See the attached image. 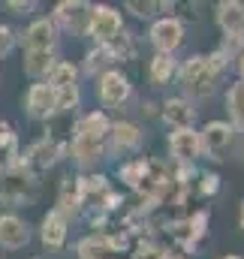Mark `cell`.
Instances as JSON below:
<instances>
[{"instance_id":"1","label":"cell","mask_w":244,"mask_h":259,"mask_svg":"<svg viewBox=\"0 0 244 259\" xmlns=\"http://www.w3.org/2000/svg\"><path fill=\"white\" fill-rule=\"evenodd\" d=\"M178 78H181V88L193 100H205L217 91V72L211 69L208 58H202V55H193L190 61H184Z\"/></svg>"},{"instance_id":"2","label":"cell","mask_w":244,"mask_h":259,"mask_svg":"<svg viewBox=\"0 0 244 259\" xmlns=\"http://www.w3.org/2000/svg\"><path fill=\"white\" fill-rule=\"evenodd\" d=\"M124 30V21H121V12L112 9V6H91V15H88V36L97 39V46H112Z\"/></svg>"},{"instance_id":"3","label":"cell","mask_w":244,"mask_h":259,"mask_svg":"<svg viewBox=\"0 0 244 259\" xmlns=\"http://www.w3.org/2000/svg\"><path fill=\"white\" fill-rule=\"evenodd\" d=\"M199 139H202V151L211 160H223V154L235 142V127L232 124H223V121H211V124H205V130L199 133Z\"/></svg>"},{"instance_id":"4","label":"cell","mask_w":244,"mask_h":259,"mask_svg":"<svg viewBox=\"0 0 244 259\" xmlns=\"http://www.w3.org/2000/svg\"><path fill=\"white\" fill-rule=\"evenodd\" d=\"M97 91H100V100H103V106H112V109H118V106H124V103L130 100V94H133V84H130V78L124 75L121 69H109V72H103V75H100V81H97Z\"/></svg>"},{"instance_id":"5","label":"cell","mask_w":244,"mask_h":259,"mask_svg":"<svg viewBox=\"0 0 244 259\" xmlns=\"http://www.w3.org/2000/svg\"><path fill=\"white\" fill-rule=\"evenodd\" d=\"M151 42H154V49L160 52V55H172L178 46L184 42V24L178 18H160V21H154L151 24Z\"/></svg>"},{"instance_id":"6","label":"cell","mask_w":244,"mask_h":259,"mask_svg":"<svg viewBox=\"0 0 244 259\" xmlns=\"http://www.w3.org/2000/svg\"><path fill=\"white\" fill-rule=\"evenodd\" d=\"M36 199V181L30 175H6L0 178V202L6 205H21Z\"/></svg>"},{"instance_id":"7","label":"cell","mask_w":244,"mask_h":259,"mask_svg":"<svg viewBox=\"0 0 244 259\" xmlns=\"http://www.w3.org/2000/svg\"><path fill=\"white\" fill-rule=\"evenodd\" d=\"M55 112H58V91L52 84H43V81L30 84V91H27V115L43 121V118H49Z\"/></svg>"},{"instance_id":"8","label":"cell","mask_w":244,"mask_h":259,"mask_svg":"<svg viewBox=\"0 0 244 259\" xmlns=\"http://www.w3.org/2000/svg\"><path fill=\"white\" fill-rule=\"evenodd\" d=\"M88 15H91V6L85 0H63L55 6V24L66 30H88Z\"/></svg>"},{"instance_id":"9","label":"cell","mask_w":244,"mask_h":259,"mask_svg":"<svg viewBox=\"0 0 244 259\" xmlns=\"http://www.w3.org/2000/svg\"><path fill=\"white\" fill-rule=\"evenodd\" d=\"M169 151L178 163H193L202 154V139L196 130H175L169 136Z\"/></svg>"},{"instance_id":"10","label":"cell","mask_w":244,"mask_h":259,"mask_svg":"<svg viewBox=\"0 0 244 259\" xmlns=\"http://www.w3.org/2000/svg\"><path fill=\"white\" fill-rule=\"evenodd\" d=\"M30 241V229L21 217L15 214H0V247L6 250H18Z\"/></svg>"},{"instance_id":"11","label":"cell","mask_w":244,"mask_h":259,"mask_svg":"<svg viewBox=\"0 0 244 259\" xmlns=\"http://www.w3.org/2000/svg\"><path fill=\"white\" fill-rule=\"evenodd\" d=\"M217 24L229 39H244V3L223 0L217 6Z\"/></svg>"},{"instance_id":"12","label":"cell","mask_w":244,"mask_h":259,"mask_svg":"<svg viewBox=\"0 0 244 259\" xmlns=\"http://www.w3.org/2000/svg\"><path fill=\"white\" fill-rule=\"evenodd\" d=\"M55 36H58V30H55V21H49V18H36L27 30H24V52H46V49H55Z\"/></svg>"},{"instance_id":"13","label":"cell","mask_w":244,"mask_h":259,"mask_svg":"<svg viewBox=\"0 0 244 259\" xmlns=\"http://www.w3.org/2000/svg\"><path fill=\"white\" fill-rule=\"evenodd\" d=\"M103 136H91V133H78L75 130V136H72V157H75V163L78 166H91V163H97L100 157H103Z\"/></svg>"},{"instance_id":"14","label":"cell","mask_w":244,"mask_h":259,"mask_svg":"<svg viewBox=\"0 0 244 259\" xmlns=\"http://www.w3.org/2000/svg\"><path fill=\"white\" fill-rule=\"evenodd\" d=\"M39 235H43V244H46V247L61 250L63 241H66V217H63L61 211H49V214L43 217Z\"/></svg>"},{"instance_id":"15","label":"cell","mask_w":244,"mask_h":259,"mask_svg":"<svg viewBox=\"0 0 244 259\" xmlns=\"http://www.w3.org/2000/svg\"><path fill=\"white\" fill-rule=\"evenodd\" d=\"M163 118H166V124H172L175 130H193L196 109H193V103H187V100H166Z\"/></svg>"},{"instance_id":"16","label":"cell","mask_w":244,"mask_h":259,"mask_svg":"<svg viewBox=\"0 0 244 259\" xmlns=\"http://www.w3.org/2000/svg\"><path fill=\"white\" fill-rule=\"evenodd\" d=\"M109 136H112V148L115 151H136L142 145V130L130 121H118L109 127Z\"/></svg>"},{"instance_id":"17","label":"cell","mask_w":244,"mask_h":259,"mask_svg":"<svg viewBox=\"0 0 244 259\" xmlns=\"http://www.w3.org/2000/svg\"><path fill=\"white\" fill-rule=\"evenodd\" d=\"M55 49H46V52H24V72L30 75V78H43V75H49L52 69H55Z\"/></svg>"},{"instance_id":"18","label":"cell","mask_w":244,"mask_h":259,"mask_svg":"<svg viewBox=\"0 0 244 259\" xmlns=\"http://www.w3.org/2000/svg\"><path fill=\"white\" fill-rule=\"evenodd\" d=\"M172 75H175V58L157 52V55L151 58V64H148V78H151V84H166Z\"/></svg>"},{"instance_id":"19","label":"cell","mask_w":244,"mask_h":259,"mask_svg":"<svg viewBox=\"0 0 244 259\" xmlns=\"http://www.w3.org/2000/svg\"><path fill=\"white\" fill-rule=\"evenodd\" d=\"M55 160H58V145H55V142H49V139H43V142H36V145L27 151L24 166H27V163H33L36 169H46V166H52Z\"/></svg>"},{"instance_id":"20","label":"cell","mask_w":244,"mask_h":259,"mask_svg":"<svg viewBox=\"0 0 244 259\" xmlns=\"http://www.w3.org/2000/svg\"><path fill=\"white\" fill-rule=\"evenodd\" d=\"M75 66L72 64H66V61H58L55 64V69L49 72V81L46 84H52L55 91H63V88H75Z\"/></svg>"},{"instance_id":"21","label":"cell","mask_w":244,"mask_h":259,"mask_svg":"<svg viewBox=\"0 0 244 259\" xmlns=\"http://www.w3.org/2000/svg\"><path fill=\"white\" fill-rule=\"evenodd\" d=\"M109 127H112V124H109V118H106L103 112H91V115H85V118L75 124L78 133H91V136H103V139L109 136Z\"/></svg>"},{"instance_id":"22","label":"cell","mask_w":244,"mask_h":259,"mask_svg":"<svg viewBox=\"0 0 244 259\" xmlns=\"http://www.w3.org/2000/svg\"><path fill=\"white\" fill-rule=\"evenodd\" d=\"M226 106H229V115H232V124L238 130H244V81L229 88V97H226Z\"/></svg>"},{"instance_id":"23","label":"cell","mask_w":244,"mask_h":259,"mask_svg":"<svg viewBox=\"0 0 244 259\" xmlns=\"http://www.w3.org/2000/svg\"><path fill=\"white\" fill-rule=\"evenodd\" d=\"M106 253H109V247L103 238H88L78 244V259H106Z\"/></svg>"},{"instance_id":"24","label":"cell","mask_w":244,"mask_h":259,"mask_svg":"<svg viewBox=\"0 0 244 259\" xmlns=\"http://www.w3.org/2000/svg\"><path fill=\"white\" fill-rule=\"evenodd\" d=\"M112 61H115V58H112V52H109V46H97V49H94V52L88 55V64H85V69H88V72L94 75L97 69H103V66H109Z\"/></svg>"},{"instance_id":"25","label":"cell","mask_w":244,"mask_h":259,"mask_svg":"<svg viewBox=\"0 0 244 259\" xmlns=\"http://www.w3.org/2000/svg\"><path fill=\"white\" fill-rule=\"evenodd\" d=\"M75 106H78V84L58 91V112H69V109H75Z\"/></svg>"},{"instance_id":"26","label":"cell","mask_w":244,"mask_h":259,"mask_svg":"<svg viewBox=\"0 0 244 259\" xmlns=\"http://www.w3.org/2000/svg\"><path fill=\"white\" fill-rule=\"evenodd\" d=\"M127 9H130L133 15H139V18H151L154 9H160V6H157V3H139V0H130Z\"/></svg>"},{"instance_id":"27","label":"cell","mask_w":244,"mask_h":259,"mask_svg":"<svg viewBox=\"0 0 244 259\" xmlns=\"http://www.w3.org/2000/svg\"><path fill=\"white\" fill-rule=\"evenodd\" d=\"M205 223H208V211H199V214L190 220V238H193V241L205 235Z\"/></svg>"},{"instance_id":"28","label":"cell","mask_w":244,"mask_h":259,"mask_svg":"<svg viewBox=\"0 0 244 259\" xmlns=\"http://www.w3.org/2000/svg\"><path fill=\"white\" fill-rule=\"evenodd\" d=\"M6 9H9L12 15H30V12L36 9V3H33V0H27V3H18V0H9V3H6Z\"/></svg>"},{"instance_id":"29","label":"cell","mask_w":244,"mask_h":259,"mask_svg":"<svg viewBox=\"0 0 244 259\" xmlns=\"http://www.w3.org/2000/svg\"><path fill=\"white\" fill-rule=\"evenodd\" d=\"M12 42H15V36H12V30H9L6 24H0V58H6V55H9V49H12Z\"/></svg>"},{"instance_id":"30","label":"cell","mask_w":244,"mask_h":259,"mask_svg":"<svg viewBox=\"0 0 244 259\" xmlns=\"http://www.w3.org/2000/svg\"><path fill=\"white\" fill-rule=\"evenodd\" d=\"M202 181H205V184H202V193H205V196H211L217 187H220V178H217V175H205Z\"/></svg>"},{"instance_id":"31","label":"cell","mask_w":244,"mask_h":259,"mask_svg":"<svg viewBox=\"0 0 244 259\" xmlns=\"http://www.w3.org/2000/svg\"><path fill=\"white\" fill-rule=\"evenodd\" d=\"M241 226H244V202H241Z\"/></svg>"},{"instance_id":"32","label":"cell","mask_w":244,"mask_h":259,"mask_svg":"<svg viewBox=\"0 0 244 259\" xmlns=\"http://www.w3.org/2000/svg\"><path fill=\"white\" fill-rule=\"evenodd\" d=\"M241 78H244V55H241Z\"/></svg>"},{"instance_id":"33","label":"cell","mask_w":244,"mask_h":259,"mask_svg":"<svg viewBox=\"0 0 244 259\" xmlns=\"http://www.w3.org/2000/svg\"><path fill=\"white\" fill-rule=\"evenodd\" d=\"M223 259H241V256H223Z\"/></svg>"}]
</instances>
